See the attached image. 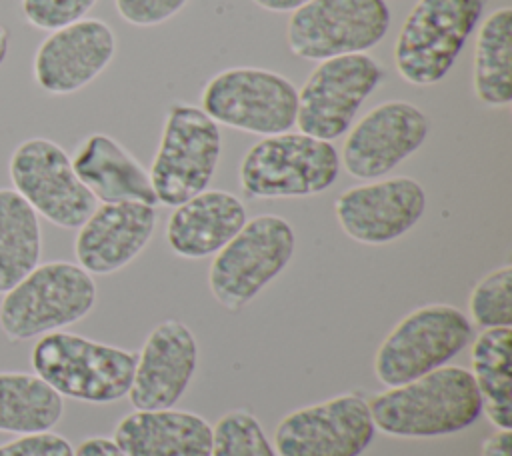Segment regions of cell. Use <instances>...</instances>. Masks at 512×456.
<instances>
[{
    "label": "cell",
    "mask_w": 512,
    "mask_h": 456,
    "mask_svg": "<svg viewBox=\"0 0 512 456\" xmlns=\"http://www.w3.org/2000/svg\"><path fill=\"white\" fill-rule=\"evenodd\" d=\"M512 330L484 328L472 342V378L482 398V412L500 428H512V386H510Z\"/></svg>",
    "instance_id": "23"
},
{
    "label": "cell",
    "mask_w": 512,
    "mask_h": 456,
    "mask_svg": "<svg viewBox=\"0 0 512 456\" xmlns=\"http://www.w3.org/2000/svg\"><path fill=\"white\" fill-rule=\"evenodd\" d=\"M384 68L368 54L322 60L298 92L296 124L302 134L336 140L346 134L362 102L382 82Z\"/></svg>",
    "instance_id": "11"
},
{
    "label": "cell",
    "mask_w": 512,
    "mask_h": 456,
    "mask_svg": "<svg viewBox=\"0 0 512 456\" xmlns=\"http://www.w3.org/2000/svg\"><path fill=\"white\" fill-rule=\"evenodd\" d=\"M210 456H276L258 418L244 410H230L212 428Z\"/></svg>",
    "instance_id": "26"
},
{
    "label": "cell",
    "mask_w": 512,
    "mask_h": 456,
    "mask_svg": "<svg viewBox=\"0 0 512 456\" xmlns=\"http://www.w3.org/2000/svg\"><path fill=\"white\" fill-rule=\"evenodd\" d=\"M368 408L374 428L388 436L434 438L472 426L482 414V398L470 370L446 364L390 386Z\"/></svg>",
    "instance_id": "1"
},
{
    "label": "cell",
    "mask_w": 512,
    "mask_h": 456,
    "mask_svg": "<svg viewBox=\"0 0 512 456\" xmlns=\"http://www.w3.org/2000/svg\"><path fill=\"white\" fill-rule=\"evenodd\" d=\"M246 220L238 196L226 190H202L174 208L166 222V242L176 256L206 258L226 246Z\"/></svg>",
    "instance_id": "19"
},
{
    "label": "cell",
    "mask_w": 512,
    "mask_h": 456,
    "mask_svg": "<svg viewBox=\"0 0 512 456\" xmlns=\"http://www.w3.org/2000/svg\"><path fill=\"white\" fill-rule=\"evenodd\" d=\"M472 322L456 306L426 304L406 314L382 340L374 374L384 386H400L446 366L472 342Z\"/></svg>",
    "instance_id": "8"
},
{
    "label": "cell",
    "mask_w": 512,
    "mask_h": 456,
    "mask_svg": "<svg viewBox=\"0 0 512 456\" xmlns=\"http://www.w3.org/2000/svg\"><path fill=\"white\" fill-rule=\"evenodd\" d=\"M430 132L428 116L412 102L374 106L344 140L340 164L358 180H376L412 156Z\"/></svg>",
    "instance_id": "14"
},
{
    "label": "cell",
    "mask_w": 512,
    "mask_h": 456,
    "mask_svg": "<svg viewBox=\"0 0 512 456\" xmlns=\"http://www.w3.org/2000/svg\"><path fill=\"white\" fill-rule=\"evenodd\" d=\"M0 456H74V448L62 434L46 430L0 444Z\"/></svg>",
    "instance_id": "30"
},
{
    "label": "cell",
    "mask_w": 512,
    "mask_h": 456,
    "mask_svg": "<svg viewBox=\"0 0 512 456\" xmlns=\"http://www.w3.org/2000/svg\"><path fill=\"white\" fill-rule=\"evenodd\" d=\"M64 414L62 396L40 376L0 372V432L34 434L52 430Z\"/></svg>",
    "instance_id": "25"
},
{
    "label": "cell",
    "mask_w": 512,
    "mask_h": 456,
    "mask_svg": "<svg viewBox=\"0 0 512 456\" xmlns=\"http://www.w3.org/2000/svg\"><path fill=\"white\" fill-rule=\"evenodd\" d=\"M426 210V192L410 176H394L344 190L334 212L344 234L360 244L394 242L418 224Z\"/></svg>",
    "instance_id": "15"
},
{
    "label": "cell",
    "mask_w": 512,
    "mask_h": 456,
    "mask_svg": "<svg viewBox=\"0 0 512 456\" xmlns=\"http://www.w3.org/2000/svg\"><path fill=\"white\" fill-rule=\"evenodd\" d=\"M188 0H114L122 20L132 26H158L178 14Z\"/></svg>",
    "instance_id": "29"
},
{
    "label": "cell",
    "mask_w": 512,
    "mask_h": 456,
    "mask_svg": "<svg viewBox=\"0 0 512 456\" xmlns=\"http://www.w3.org/2000/svg\"><path fill=\"white\" fill-rule=\"evenodd\" d=\"M96 304V282L82 266L38 264L0 300V328L12 342L38 338L82 320Z\"/></svg>",
    "instance_id": "3"
},
{
    "label": "cell",
    "mask_w": 512,
    "mask_h": 456,
    "mask_svg": "<svg viewBox=\"0 0 512 456\" xmlns=\"http://www.w3.org/2000/svg\"><path fill=\"white\" fill-rule=\"evenodd\" d=\"M112 440L126 456H210L212 426L186 410H136L116 424Z\"/></svg>",
    "instance_id": "20"
},
{
    "label": "cell",
    "mask_w": 512,
    "mask_h": 456,
    "mask_svg": "<svg viewBox=\"0 0 512 456\" xmlns=\"http://www.w3.org/2000/svg\"><path fill=\"white\" fill-rule=\"evenodd\" d=\"M42 254L36 210L14 190L0 188V294L32 272Z\"/></svg>",
    "instance_id": "24"
},
{
    "label": "cell",
    "mask_w": 512,
    "mask_h": 456,
    "mask_svg": "<svg viewBox=\"0 0 512 456\" xmlns=\"http://www.w3.org/2000/svg\"><path fill=\"white\" fill-rule=\"evenodd\" d=\"M252 2L268 12H294L312 0H252Z\"/></svg>",
    "instance_id": "33"
},
{
    "label": "cell",
    "mask_w": 512,
    "mask_h": 456,
    "mask_svg": "<svg viewBox=\"0 0 512 456\" xmlns=\"http://www.w3.org/2000/svg\"><path fill=\"white\" fill-rule=\"evenodd\" d=\"M96 2L98 0H22V14L30 26L54 32L82 20Z\"/></svg>",
    "instance_id": "28"
},
{
    "label": "cell",
    "mask_w": 512,
    "mask_h": 456,
    "mask_svg": "<svg viewBox=\"0 0 512 456\" xmlns=\"http://www.w3.org/2000/svg\"><path fill=\"white\" fill-rule=\"evenodd\" d=\"M74 456H126L112 438L90 436L78 444Z\"/></svg>",
    "instance_id": "31"
},
{
    "label": "cell",
    "mask_w": 512,
    "mask_h": 456,
    "mask_svg": "<svg viewBox=\"0 0 512 456\" xmlns=\"http://www.w3.org/2000/svg\"><path fill=\"white\" fill-rule=\"evenodd\" d=\"M156 210L142 202H108L78 228L74 254L88 274H112L130 264L150 242Z\"/></svg>",
    "instance_id": "18"
},
{
    "label": "cell",
    "mask_w": 512,
    "mask_h": 456,
    "mask_svg": "<svg viewBox=\"0 0 512 456\" xmlns=\"http://www.w3.org/2000/svg\"><path fill=\"white\" fill-rule=\"evenodd\" d=\"M296 234L288 220L260 214L222 246L208 270V288L230 312L252 302L292 260Z\"/></svg>",
    "instance_id": "5"
},
{
    "label": "cell",
    "mask_w": 512,
    "mask_h": 456,
    "mask_svg": "<svg viewBox=\"0 0 512 456\" xmlns=\"http://www.w3.org/2000/svg\"><path fill=\"white\" fill-rule=\"evenodd\" d=\"M216 122L258 136L290 132L298 114V90L282 74L240 66L212 76L200 96Z\"/></svg>",
    "instance_id": "9"
},
{
    "label": "cell",
    "mask_w": 512,
    "mask_h": 456,
    "mask_svg": "<svg viewBox=\"0 0 512 456\" xmlns=\"http://www.w3.org/2000/svg\"><path fill=\"white\" fill-rule=\"evenodd\" d=\"M368 402L338 394L286 414L274 430L276 456H360L374 438Z\"/></svg>",
    "instance_id": "13"
},
{
    "label": "cell",
    "mask_w": 512,
    "mask_h": 456,
    "mask_svg": "<svg viewBox=\"0 0 512 456\" xmlns=\"http://www.w3.org/2000/svg\"><path fill=\"white\" fill-rule=\"evenodd\" d=\"M116 54L112 28L98 18H82L50 32L32 60L34 82L52 96H66L100 76Z\"/></svg>",
    "instance_id": "16"
},
{
    "label": "cell",
    "mask_w": 512,
    "mask_h": 456,
    "mask_svg": "<svg viewBox=\"0 0 512 456\" xmlns=\"http://www.w3.org/2000/svg\"><path fill=\"white\" fill-rule=\"evenodd\" d=\"M484 12V0H418L394 44L398 74L414 86L440 82Z\"/></svg>",
    "instance_id": "7"
},
{
    "label": "cell",
    "mask_w": 512,
    "mask_h": 456,
    "mask_svg": "<svg viewBox=\"0 0 512 456\" xmlns=\"http://www.w3.org/2000/svg\"><path fill=\"white\" fill-rule=\"evenodd\" d=\"M198 364V344L180 320H164L148 334L134 368L128 398L138 410L172 408L186 392Z\"/></svg>",
    "instance_id": "17"
},
{
    "label": "cell",
    "mask_w": 512,
    "mask_h": 456,
    "mask_svg": "<svg viewBox=\"0 0 512 456\" xmlns=\"http://www.w3.org/2000/svg\"><path fill=\"white\" fill-rule=\"evenodd\" d=\"M390 28L384 0H312L288 20V48L304 60L366 54Z\"/></svg>",
    "instance_id": "10"
},
{
    "label": "cell",
    "mask_w": 512,
    "mask_h": 456,
    "mask_svg": "<svg viewBox=\"0 0 512 456\" xmlns=\"http://www.w3.org/2000/svg\"><path fill=\"white\" fill-rule=\"evenodd\" d=\"M136 358V352L62 330L38 336L30 352L36 376L62 398L90 404L124 398L132 386Z\"/></svg>",
    "instance_id": "2"
},
{
    "label": "cell",
    "mask_w": 512,
    "mask_h": 456,
    "mask_svg": "<svg viewBox=\"0 0 512 456\" xmlns=\"http://www.w3.org/2000/svg\"><path fill=\"white\" fill-rule=\"evenodd\" d=\"M8 48H10V32L0 24V66L8 58Z\"/></svg>",
    "instance_id": "34"
},
{
    "label": "cell",
    "mask_w": 512,
    "mask_h": 456,
    "mask_svg": "<svg viewBox=\"0 0 512 456\" xmlns=\"http://www.w3.org/2000/svg\"><path fill=\"white\" fill-rule=\"evenodd\" d=\"M70 160L78 180L102 204H158L148 170L112 136L100 132L86 136Z\"/></svg>",
    "instance_id": "21"
},
{
    "label": "cell",
    "mask_w": 512,
    "mask_h": 456,
    "mask_svg": "<svg viewBox=\"0 0 512 456\" xmlns=\"http://www.w3.org/2000/svg\"><path fill=\"white\" fill-rule=\"evenodd\" d=\"M472 88L476 98L490 108H504L512 102V8L494 10L480 26Z\"/></svg>",
    "instance_id": "22"
},
{
    "label": "cell",
    "mask_w": 512,
    "mask_h": 456,
    "mask_svg": "<svg viewBox=\"0 0 512 456\" xmlns=\"http://www.w3.org/2000/svg\"><path fill=\"white\" fill-rule=\"evenodd\" d=\"M222 152L220 126L200 108L174 102L150 166L156 200L176 208L208 188Z\"/></svg>",
    "instance_id": "6"
},
{
    "label": "cell",
    "mask_w": 512,
    "mask_h": 456,
    "mask_svg": "<svg viewBox=\"0 0 512 456\" xmlns=\"http://www.w3.org/2000/svg\"><path fill=\"white\" fill-rule=\"evenodd\" d=\"M480 454L482 456H512V432L496 428V432L484 440Z\"/></svg>",
    "instance_id": "32"
},
{
    "label": "cell",
    "mask_w": 512,
    "mask_h": 456,
    "mask_svg": "<svg viewBox=\"0 0 512 456\" xmlns=\"http://www.w3.org/2000/svg\"><path fill=\"white\" fill-rule=\"evenodd\" d=\"M470 318L480 328L512 324V266L504 264L488 272L470 294Z\"/></svg>",
    "instance_id": "27"
},
{
    "label": "cell",
    "mask_w": 512,
    "mask_h": 456,
    "mask_svg": "<svg viewBox=\"0 0 512 456\" xmlns=\"http://www.w3.org/2000/svg\"><path fill=\"white\" fill-rule=\"evenodd\" d=\"M8 174L36 214L60 228H80L96 208V198L78 180L70 156L48 138L20 142L8 160Z\"/></svg>",
    "instance_id": "12"
},
{
    "label": "cell",
    "mask_w": 512,
    "mask_h": 456,
    "mask_svg": "<svg viewBox=\"0 0 512 456\" xmlns=\"http://www.w3.org/2000/svg\"><path fill=\"white\" fill-rule=\"evenodd\" d=\"M340 174L336 148L302 132L264 136L248 148L238 178L248 198H304L328 190Z\"/></svg>",
    "instance_id": "4"
}]
</instances>
